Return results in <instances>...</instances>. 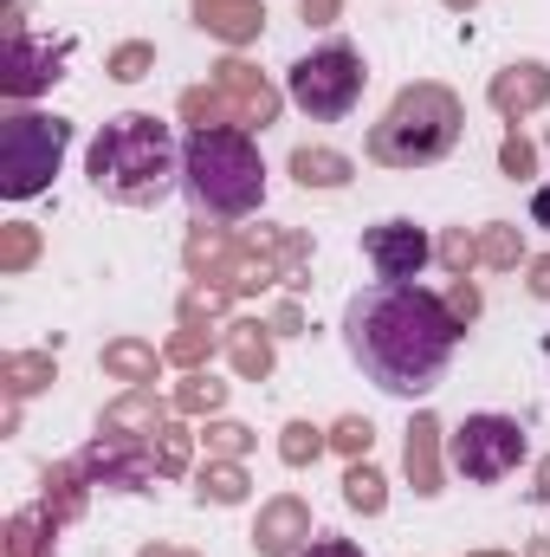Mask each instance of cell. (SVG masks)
I'll return each instance as SVG.
<instances>
[{"label":"cell","instance_id":"ba28073f","mask_svg":"<svg viewBox=\"0 0 550 557\" xmlns=\"http://www.w3.org/2000/svg\"><path fill=\"white\" fill-rule=\"evenodd\" d=\"M78 467H85L98 486H117V493H142V486H149V473H162V467H155V441L104 434V428H98V441L78 454Z\"/></svg>","mask_w":550,"mask_h":557},{"label":"cell","instance_id":"5b68a950","mask_svg":"<svg viewBox=\"0 0 550 557\" xmlns=\"http://www.w3.org/2000/svg\"><path fill=\"white\" fill-rule=\"evenodd\" d=\"M65 143H72V124H65V117L13 111V117H7V131H0V195H7V201L39 195V188L59 175Z\"/></svg>","mask_w":550,"mask_h":557},{"label":"cell","instance_id":"f546056e","mask_svg":"<svg viewBox=\"0 0 550 557\" xmlns=\"http://www.w3.org/2000/svg\"><path fill=\"white\" fill-rule=\"evenodd\" d=\"M208 447H214L221 460H240L253 441H247V428H240V421H221V428H208Z\"/></svg>","mask_w":550,"mask_h":557},{"label":"cell","instance_id":"ac0fdd59","mask_svg":"<svg viewBox=\"0 0 550 557\" xmlns=\"http://www.w3.org/2000/svg\"><path fill=\"white\" fill-rule=\"evenodd\" d=\"M291 175L304 188H343L350 182V156H337V149H298L291 156Z\"/></svg>","mask_w":550,"mask_h":557},{"label":"cell","instance_id":"7c38bea8","mask_svg":"<svg viewBox=\"0 0 550 557\" xmlns=\"http://www.w3.org/2000/svg\"><path fill=\"white\" fill-rule=\"evenodd\" d=\"M304 539H311V512H304V499H273L266 512H260V525H253V552L260 557H298L304 552Z\"/></svg>","mask_w":550,"mask_h":557},{"label":"cell","instance_id":"f35d334b","mask_svg":"<svg viewBox=\"0 0 550 557\" xmlns=\"http://www.w3.org/2000/svg\"><path fill=\"white\" fill-rule=\"evenodd\" d=\"M337 13V0H304V20H330Z\"/></svg>","mask_w":550,"mask_h":557},{"label":"cell","instance_id":"8992f818","mask_svg":"<svg viewBox=\"0 0 550 557\" xmlns=\"http://www.w3.org/2000/svg\"><path fill=\"white\" fill-rule=\"evenodd\" d=\"M285 91H291V104H298L304 117L337 124V117H350L357 98H363V59H357L350 46H317V52H304V59L285 72Z\"/></svg>","mask_w":550,"mask_h":557},{"label":"cell","instance_id":"4dcf8cb0","mask_svg":"<svg viewBox=\"0 0 550 557\" xmlns=\"http://www.w3.org/2000/svg\"><path fill=\"white\" fill-rule=\"evenodd\" d=\"M370 441H376V428H370V421H337V428H330V447H343V454H370Z\"/></svg>","mask_w":550,"mask_h":557},{"label":"cell","instance_id":"d4e9b609","mask_svg":"<svg viewBox=\"0 0 550 557\" xmlns=\"http://www.w3.org/2000/svg\"><path fill=\"white\" fill-rule=\"evenodd\" d=\"M278 454H285V467H304V460H317V454H324V428H311V421H291V428H285V441H278Z\"/></svg>","mask_w":550,"mask_h":557},{"label":"cell","instance_id":"e0dca14e","mask_svg":"<svg viewBox=\"0 0 550 557\" xmlns=\"http://www.w3.org/2000/svg\"><path fill=\"white\" fill-rule=\"evenodd\" d=\"M85 467H59V473H46V519L52 525H65V519H78L85 512Z\"/></svg>","mask_w":550,"mask_h":557},{"label":"cell","instance_id":"9a60e30c","mask_svg":"<svg viewBox=\"0 0 550 557\" xmlns=\"http://www.w3.org/2000/svg\"><path fill=\"white\" fill-rule=\"evenodd\" d=\"M409 480H414V493H440V421L434 416H421L409 428Z\"/></svg>","mask_w":550,"mask_h":557},{"label":"cell","instance_id":"1f68e13d","mask_svg":"<svg viewBox=\"0 0 550 557\" xmlns=\"http://www.w3.org/2000/svg\"><path fill=\"white\" fill-rule=\"evenodd\" d=\"M155 467H162V473H182V467H188V434H182V428H162V447H155Z\"/></svg>","mask_w":550,"mask_h":557},{"label":"cell","instance_id":"ab89813d","mask_svg":"<svg viewBox=\"0 0 550 557\" xmlns=\"http://www.w3.org/2000/svg\"><path fill=\"white\" fill-rule=\"evenodd\" d=\"M532 493H538V499H545V506H550V460H545V467H538V486H532Z\"/></svg>","mask_w":550,"mask_h":557},{"label":"cell","instance_id":"9c48e42d","mask_svg":"<svg viewBox=\"0 0 550 557\" xmlns=\"http://www.w3.org/2000/svg\"><path fill=\"white\" fill-rule=\"evenodd\" d=\"M59 65H65V46H52V39H33V33H7L0 91H7V98H33V91H46L52 78H65Z\"/></svg>","mask_w":550,"mask_h":557},{"label":"cell","instance_id":"f1b7e54d","mask_svg":"<svg viewBox=\"0 0 550 557\" xmlns=\"http://www.w3.org/2000/svg\"><path fill=\"white\" fill-rule=\"evenodd\" d=\"M33 253H39V234H33V227H7V247H0V267H7V273H20V267H26Z\"/></svg>","mask_w":550,"mask_h":557},{"label":"cell","instance_id":"ffe728a7","mask_svg":"<svg viewBox=\"0 0 550 557\" xmlns=\"http://www.w3.org/2000/svg\"><path fill=\"white\" fill-rule=\"evenodd\" d=\"M104 370L117 376V383H155V350L149 344H104Z\"/></svg>","mask_w":550,"mask_h":557},{"label":"cell","instance_id":"e575fe53","mask_svg":"<svg viewBox=\"0 0 550 557\" xmlns=\"http://www.w3.org/2000/svg\"><path fill=\"white\" fill-rule=\"evenodd\" d=\"M298 557H363V552H357L350 539H311V545H304Z\"/></svg>","mask_w":550,"mask_h":557},{"label":"cell","instance_id":"836d02e7","mask_svg":"<svg viewBox=\"0 0 550 557\" xmlns=\"http://www.w3.org/2000/svg\"><path fill=\"white\" fill-rule=\"evenodd\" d=\"M440 260H447V267H453V273H466V267H473V260H479V247H473V240H466V234H447V240H440Z\"/></svg>","mask_w":550,"mask_h":557},{"label":"cell","instance_id":"3957f363","mask_svg":"<svg viewBox=\"0 0 550 557\" xmlns=\"http://www.w3.org/2000/svg\"><path fill=\"white\" fill-rule=\"evenodd\" d=\"M182 188L195 214L208 221H240L266 201V162L247 131H188L182 137Z\"/></svg>","mask_w":550,"mask_h":557},{"label":"cell","instance_id":"44dd1931","mask_svg":"<svg viewBox=\"0 0 550 557\" xmlns=\"http://www.w3.org/2000/svg\"><path fill=\"white\" fill-rule=\"evenodd\" d=\"M227 350H234V370H240V376H266V370H273V344L260 337V324H234Z\"/></svg>","mask_w":550,"mask_h":557},{"label":"cell","instance_id":"74e56055","mask_svg":"<svg viewBox=\"0 0 550 557\" xmlns=\"http://www.w3.org/2000/svg\"><path fill=\"white\" fill-rule=\"evenodd\" d=\"M532 221L550 234V188H538V195H532Z\"/></svg>","mask_w":550,"mask_h":557},{"label":"cell","instance_id":"d6986e66","mask_svg":"<svg viewBox=\"0 0 550 557\" xmlns=\"http://www.w3.org/2000/svg\"><path fill=\"white\" fill-rule=\"evenodd\" d=\"M195 480H201L195 493L214 499V506H240V499H247V467H240V460H208Z\"/></svg>","mask_w":550,"mask_h":557},{"label":"cell","instance_id":"d6a6232c","mask_svg":"<svg viewBox=\"0 0 550 557\" xmlns=\"http://www.w3.org/2000/svg\"><path fill=\"white\" fill-rule=\"evenodd\" d=\"M208 357V331H175L168 337V363H201Z\"/></svg>","mask_w":550,"mask_h":557},{"label":"cell","instance_id":"6da1fadb","mask_svg":"<svg viewBox=\"0 0 550 557\" xmlns=\"http://www.w3.org/2000/svg\"><path fill=\"white\" fill-rule=\"evenodd\" d=\"M343 344L383 396H427L453 363L460 318L414 278H376L343 305Z\"/></svg>","mask_w":550,"mask_h":557},{"label":"cell","instance_id":"8fae6325","mask_svg":"<svg viewBox=\"0 0 550 557\" xmlns=\"http://www.w3.org/2000/svg\"><path fill=\"white\" fill-rule=\"evenodd\" d=\"M214 91L227 98V111H234V124H273L278 117V91L253 72V65H240V59H227L221 72H214Z\"/></svg>","mask_w":550,"mask_h":557},{"label":"cell","instance_id":"4fadbf2b","mask_svg":"<svg viewBox=\"0 0 550 557\" xmlns=\"http://www.w3.org/2000/svg\"><path fill=\"white\" fill-rule=\"evenodd\" d=\"M550 98V72L538 59H525V65H505L499 78H492V104L505 111V117H525V111H538Z\"/></svg>","mask_w":550,"mask_h":557},{"label":"cell","instance_id":"8d00e7d4","mask_svg":"<svg viewBox=\"0 0 550 557\" xmlns=\"http://www.w3.org/2000/svg\"><path fill=\"white\" fill-rule=\"evenodd\" d=\"M447 305H453V318H473V311H479V292H473V285H453Z\"/></svg>","mask_w":550,"mask_h":557},{"label":"cell","instance_id":"484cf974","mask_svg":"<svg viewBox=\"0 0 550 557\" xmlns=\"http://www.w3.org/2000/svg\"><path fill=\"white\" fill-rule=\"evenodd\" d=\"M518 253H525V247H518L512 227H486V240H479V260H486V267H518Z\"/></svg>","mask_w":550,"mask_h":557},{"label":"cell","instance_id":"4316f807","mask_svg":"<svg viewBox=\"0 0 550 557\" xmlns=\"http://www.w3.org/2000/svg\"><path fill=\"white\" fill-rule=\"evenodd\" d=\"M221 403H227V383H208V376L182 383V396H175V409H188V416H201V409H221Z\"/></svg>","mask_w":550,"mask_h":557},{"label":"cell","instance_id":"7a4b0ae2","mask_svg":"<svg viewBox=\"0 0 550 557\" xmlns=\"http://www.w3.org/2000/svg\"><path fill=\"white\" fill-rule=\"evenodd\" d=\"M85 169H91L98 195H111V201H124V208H149V201H162V195L175 188V175H182V143H175V131H168L162 117L124 111V117H111V124L91 137Z\"/></svg>","mask_w":550,"mask_h":557},{"label":"cell","instance_id":"7402d4cb","mask_svg":"<svg viewBox=\"0 0 550 557\" xmlns=\"http://www.w3.org/2000/svg\"><path fill=\"white\" fill-rule=\"evenodd\" d=\"M52 552V519L46 512H20L7 525V557H46Z\"/></svg>","mask_w":550,"mask_h":557},{"label":"cell","instance_id":"603a6c76","mask_svg":"<svg viewBox=\"0 0 550 557\" xmlns=\"http://www.w3.org/2000/svg\"><path fill=\"white\" fill-rule=\"evenodd\" d=\"M343 499H350L357 512H383V506H389L383 473H376V467H350V473H343Z\"/></svg>","mask_w":550,"mask_h":557},{"label":"cell","instance_id":"cb8c5ba5","mask_svg":"<svg viewBox=\"0 0 550 557\" xmlns=\"http://www.w3.org/2000/svg\"><path fill=\"white\" fill-rule=\"evenodd\" d=\"M52 383V357H7V389L13 396H33Z\"/></svg>","mask_w":550,"mask_h":557},{"label":"cell","instance_id":"83f0119b","mask_svg":"<svg viewBox=\"0 0 550 557\" xmlns=\"http://www.w3.org/2000/svg\"><path fill=\"white\" fill-rule=\"evenodd\" d=\"M149 65H155V46H142V39H130V46H117V52H111V78H124V85L142 78Z\"/></svg>","mask_w":550,"mask_h":557},{"label":"cell","instance_id":"2e32d148","mask_svg":"<svg viewBox=\"0 0 550 557\" xmlns=\"http://www.w3.org/2000/svg\"><path fill=\"white\" fill-rule=\"evenodd\" d=\"M155 428H162V403H155V389H130L124 403L104 409V434H130V441H142V434H155Z\"/></svg>","mask_w":550,"mask_h":557},{"label":"cell","instance_id":"d590c367","mask_svg":"<svg viewBox=\"0 0 550 557\" xmlns=\"http://www.w3.org/2000/svg\"><path fill=\"white\" fill-rule=\"evenodd\" d=\"M499 162H505V169H512V175H532V143H505V149H499Z\"/></svg>","mask_w":550,"mask_h":557},{"label":"cell","instance_id":"52a82bcc","mask_svg":"<svg viewBox=\"0 0 550 557\" xmlns=\"http://www.w3.org/2000/svg\"><path fill=\"white\" fill-rule=\"evenodd\" d=\"M525 460V428L512 416H466L453 434V467L473 480V486H492L505 473H518Z\"/></svg>","mask_w":550,"mask_h":557},{"label":"cell","instance_id":"5bb4252c","mask_svg":"<svg viewBox=\"0 0 550 557\" xmlns=\"http://www.w3.org/2000/svg\"><path fill=\"white\" fill-rule=\"evenodd\" d=\"M195 20H201L214 39H227V46H247L266 13H260L253 0H195Z\"/></svg>","mask_w":550,"mask_h":557},{"label":"cell","instance_id":"277c9868","mask_svg":"<svg viewBox=\"0 0 550 557\" xmlns=\"http://www.w3.org/2000/svg\"><path fill=\"white\" fill-rule=\"evenodd\" d=\"M453 143H460V98L447 85H409L389 104V117L370 131V156L389 169H421L440 162Z\"/></svg>","mask_w":550,"mask_h":557},{"label":"cell","instance_id":"30bf717a","mask_svg":"<svg viewBox=\"0 0 550 557\" xmlns=\"http://www.w3.org/2000/svg\"><path fill=\"white\" fill-rule=\"evenodd\" d=\"M427 234L414 227V221H383V227H370L363 234V260L376 267V278H402L409 285L421 267H427Z\"/></svg>","mask_w":550,"mask_h":557},{"label":"cell","instance_id":"60d3db41","mask_svg":"<svg viewBox=\"0 0 550 557\" xmlns=\"http://www.w3.org/2000/svg\"><path fill=\"white\" fill-rule=\"evenodd\" d=\"M142 557H195V552H175V545H149Z\"/></svg>","mask_w":550,"mask_h":557}]
</instances>
